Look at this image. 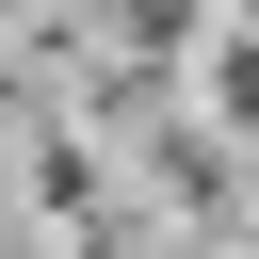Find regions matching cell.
I'll return each instance as SVG.
<instances>
[{"label":"cell","instance_id":"obj_1","mask_svg":"<svg viewBox=\"0 0 259 259\" xmlns=\"http://www.w3.org/2000/svg\"><path fill=\"white\" fill-rule=\"evenodd\" d=\"M194 113L259 162V16H210V32H194Z\"/></svg>","mask_w":259,"mask_h":259}]
</instances>
